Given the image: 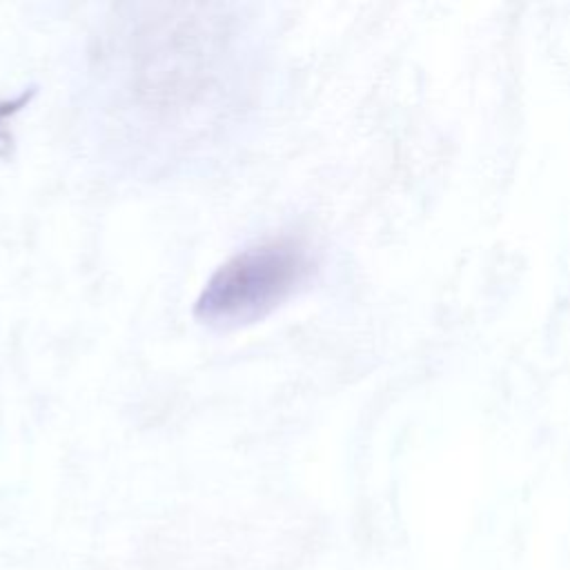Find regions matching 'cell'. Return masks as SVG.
Here are the masks:
<instances>
[{"label":"cell","mask_w":570,"mask_h":570,"mask_svg":"<svg viewBox=\"0 0 570 570\" xmlns=\"http://www.w3.org/2000/svg\"><path fill=\"white\" fill-rule=\"evenodd\" d=\"M312 258L292 238H272L240 249L205 283L194 318L214 330H236L265 318L309 276Z\"/></svg>","instance_id":"1"}]
</instances>
